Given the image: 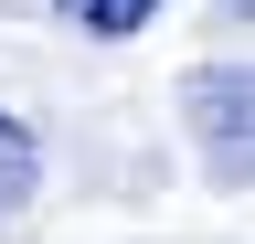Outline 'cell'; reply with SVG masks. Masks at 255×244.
I'll list each match as a JSON object with an SVG mask.
<instances>
[{"mask_svg":"<svg viewBox=\"0 0 255 244\" xmlns=\"http://www.w3.org/2000/svg\"><path fill=\"white\" fill-rule=\"evenodd\" d=\"M245 64H202L191 75V117H202V149H213V170H234L245 180Z\"/></svg>","mask_w":255,"mask_h":244,"instance_id":"cell-1","label":"cell"},{"mask_svg":"<svg viewBox=\"0 0 255 244\" xmlns=\"http://www.w3.org/2000/svg\"><path fill=\"white\" fill-rule=\"evenodd\" d=\"M32 180H43V149H32V128L0 106V212H11V202H32Z\"/></svg>","mask_w":255,"mask_h":244,"instance_id":"cell-2","label":"cell"},{"mask_svg":"<svg viewBox=\"0 0 255 244\" xmlns=\"http://www.w3.org/2000/svg\"><path fill=\"white\" fill-rule=\"evenodd\" d=\"M149 11H159V0H64V21H75V32H96V43L149 32Z\"/></svg>","mask_w":255,"mask_h":244,"instance_id":"cell-3","label":"cell"}]
</instances>
